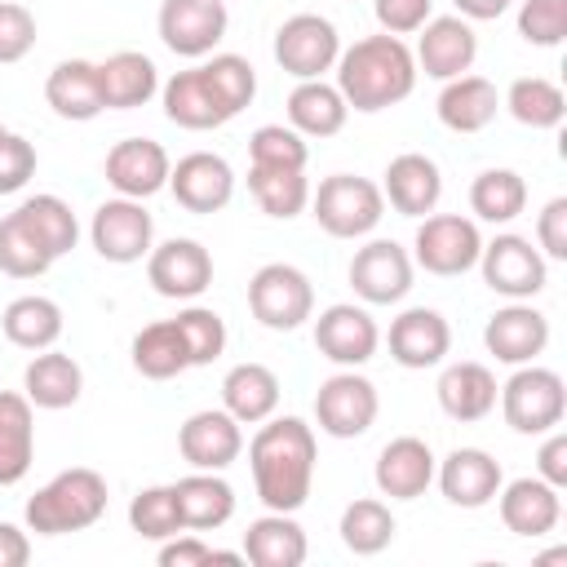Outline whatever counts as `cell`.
Instances as JSON below:
<instances>
[{"label":"cell","instance_id":"obj_58","mask_svg":"<svg viewBox=\"0 0 567 567\" xmlns=\"http://www.w3.org/2000/svg\"><path fill=\"white\" fill-rule=\"evenodd\" d=\"M0 133H4V124H0Z\"/></svg>","mask_w":567,"mask_h":567},{"label":"cell","instance_id":"obj_28","mask_svg":"<svg viewBox=\"0 0 567 567\" xmlns=\"http://www.w3.org/2000/svg\"><path fill=\"white\" fill-rule=\"evenodd\" d=\"M22 394H27L31 408H40V412L75 408L80 394H84V368H80L66 350H58V346L35 350L31 363L22 368Z\"/></svg>","mask_w":567,"mask_h":567},{"label":"cell","instance_id":"obj_50","mask_svg":"<svg viewBox=\"0 0 567 567\" xmlns=\"http://www.w3.org/2000/svg\"><path fill=\"white\" fill-rule=\"evenodd\" d=\"M159 567H204V563H244V549H217L204 540V532H177L168 540H159V554H155Z\"/></svg>","mask_w":567,"mask_h":567},{"label":"cell","instance_id":"obj_44","mask_svg":"<svg viewBox=\"0 0 567 567\" xmlns=\"http://www.w3.org/2000/svg\"><path fill=\"white\" fill-rule=\"evenodd\" d=\"M128 527L142 536V540H168L182 527V509H177V492L173 483H155V487H142L133 501H128Z\"/></svg>","mask_w":567,"mask_h":567},{"label":"cell","instance_id":"obj_37","mask_svg":"<svg viewBox=\"0 0 567 567\" xmlns=\"http://www.w3.org/2000/svg\"><path fill=\"white\" fill-rule=\"evenodd\" d=\"M0 328H4L9 346H18V350H31V354H35V350L58 346V337H62L66 319H62V306H58L53 297L27 292V297H13V301L4 306Z\"/></svg>","mask_w":567,"mask_h":567},{"label":"cell","instance_id":"obj_45","mask_svg":"<svg viewBox=\"0 0 567 567\" xmlns=\"http://www.w3.org/2000/svg\"><path fill=\"white\" fill-rule=\"evenodd\" d=\"M182 341H186V354H190V368H208L213 359L226 354V319L213 310V306H199V301H186L177 315H173Z\"/></svg>","mask_w":567,"mask_h":567},{"label":"cell","instance_id":"obj_43","mask_svg":"<svg viewBox=\"0 0 567 567\" xmlns=\"http://www.w3.org/2000/svg\"><path fill=\"white\" fill-rule=\"evenodd\" d=\"M501 106H505L523 128H558L563 115H567L563 89H558L554 80H545V75H518V80L505 89Z\"/></svg>","mask_w":567,"mask_h":567},{"label":"cell","instance_id":"obj_20","mask_svg":"<svg viewBox=\"0 0 567 567\" xmlns=\"http://www.w3.org/2000/svg\"><path fill=\"white\" fill-rule=\"evenodd\" d=\"M168 190L186 213H221L235 199V168L213 151H190L168 168Z\"/></svg>","mask_w":567,"mask_h":567},{"label":"cell","instance_id":"obj_13","mask_svg":"<svg viewBox=\"0 0 567 567\" xmlns=\"http://www.w3.org/2000/svg\"><path fill=\"white\" fill-rule=\"evenodd\" d=\"M155 27H159V40L168 53L199 62V58L217 53V44L226 40L230 13L221 0H164Z\"/></svg>","mask_w":567,"mask_h":567},{"label":"cell","instance_id":"obj_48","mask_svg":"<svg viewBox=\"0 0 567 567\" xmlns=\"http://www.w3.org/2000/svg\"><path fill=\"white\" fill-rule=\"evenodd\" d=\"M310 146L292 124H261L248 137V164L252 168H306Z\"/></svg>","mask_w":567,"mask_h":567},{"label":"cell","instance_id":"obj_59","mask_svg":"<svg viewBox=\"0 0 567 567\" xmlns=\"http://www.w3.org/2000/svg\"><path fill=\"white\" fill-rule=\"evenodd\" d=\"M221 4H226V0H221Z\"/></svg>","mask_w":567,"mask_h":567},{"label":"cell","instance_id":"obj_29","mask_svg":"<svg viewBox=\"0 0 567 567\" xmlns=\"http://www.w3.org/2000/svg\"><path fill=\"white\" fill-rule=\"evenodd\" d=\"M501 111V93L487 75H456V80H443L439 89V102H434V115L443 128L452 133H483Z\"/></svg>","mask_w":567,"mask_h":567},{"label":"cell","instance_id":"obj_1","mask_svg":"<svg viewBox=\"0 0 567 567\" xmlns=\"http://www.w3.org/2000/svg\"><path fill=\"white\" fill-rule=\"evenodd\" d=\"M315 425L301 416H266L248 443V470H252V492L266 509L297 514L310 501L315 487Z\"/></svg>","mask_w":567,"mask_h":567},{"label":"cell","instance_id":"obj_7","mask_svg":"<svg viewBox=\"0 0 567 567\" xmlns=\"http://www.w3.org/2000/svg\"><path fill=\"white\" fill-rule=\"evenodd\" d=\"M483 252V230L465 213H425L412 239V266L439 279H456L478 266Z\"/></svg>","mask_w":567,"mask_h":567},{"label":"cell","instance_id":"obj_52","mask_svg":"<svg viewBox=\"0 0 567 567\" xmlns=\"http://www.w3.org/2000/svg\"><path fill=\"white\" fill-rule=\"evenodd\" d=\"M35 146L22 137V133H0V195H13L22 190L31 177H35Z\"/></svg>","mask_w":567,"mask_h":567},{"label":"cell","instance_id":"obj_19","mask_svg":"<svg viewBox=\"0 0 567 567\" xmlns=\"http://www.w3.org/2000/svg\"><path fill=\"white\" fill-rule=\"evenodd\" d=\"M434 483L443 492L447 505L456 509H483L496 501L505 474H501V461L483 447H452L439 465H434Z\"/></svg>","mask_w":567,"mask_h":567},{"label":"cell","instance_id":"obj_22","mask_svg":"<svg viewBox=\"0 0 567 567\" xmlns=\"http://www.w3.org/2000/svg\"><path fill=\"white\" fill-rule=\"evenodd\" d=\"M416 71H425L430 80H456L474 66L478 58V35L474 27L461 18V13H447V18H430L421 31H416Z\"/></svg>","mask_w":567,"mask_h":567},{"label":"cell","instance_id":"obj_57","mask_svg":"<svg viewBox=\"0 0 567 567\" xmlns=\"http://www.w3.org/2000/svg\"><path fill=\"white\" fill-rule=\"evenodd\" d=\"M465 22H496L514 0H452Z\"/></svg>","mask_w":567,"mask_h":567},{"label":"cell","instance_id":"obj_26","mask_svg":"<svg viewBox=\"0 0 567 567\" xmlns=\"http://www.w3.org/2000/svg\"><path fill=\"white\" fill-rule=\"evenodd\" d=\"M381 195L394 213L403 217H425L439 208L443 199V173L430 155L421 151H403L385 164V177H381Z\"/></svg>","mask_w":567,"mask_h":567},{"label":"cell","instance_id":"obj_11","mask_svg":"<svg viewBox=\"0 0 567 567\" xmlns=\"http://www.w3.org/2000/svg\"><path fill=\"white\" fill-rule=\"evenodd\" d=\"M270 49L292 80H323L341 58V35L323 13H292L279 22Z\"/></svg>","mask_w":567,"mask_h":567},{"label":"cell","instance_id":"obj_10","mask_svg":"<svg viewBox=\"0 0 567 567\" xmlns=\"http://www.w3.org/2000/svg\"><path fill=\"white\" fill-rule=\"evenodd\" d=\"M89 244L111 266H133L155 248V221L146 213V199H102L89 221Z\"/></svg>","mask_w":567,"mask_h":567},{"label":"cell","instance_id":"obj_21","mask_svg":"<svg viewBox=\"0 0 567 567\" xmlns=\"http://www.w3.org/2000/svg\"><path fill=\"white\" fill-rule=\"evenodd\" d=\"M483 346L496 363H536L549 346V319L532 301H509L483 323Z\"/></svg>","mask_w":567,"mask_h":567},{"label":"cell","instance_id":"obj_46","mask_svg":"<svg viewBox=\"0 0 567 567\" xmlns=\"http://www.w3.org/2000/svg\"><path fill=\"white\" fill-rule=\"evenodd\" d=\"M53 266L49 248L27 230V221L18 213L0 217V275L9 279H40Z\"/></svg>","mask_w":567,"mask_h":567},{"label":"cell","instance_id":"obj_6","mask_svg":"<svg viewBox=\"0 0 567 567\" xmlns=\"http://www.w3.org/2000/svg\"><path fill=\"white\" fill-rule=\"evenodd\" d=\"M501 403V416L514 434H545L554 425H563V412H567V385L554 368H540V363H518L514 377L501 385L496 394Z\"/></svg>","mask_w":567,"mask_h":567},{"label":"cell","instance_id":"obj_35","mask_svg":"<svg viewBox=\"0 0 567 567\" xmlns=\"http://www.w3.org/2000/svg\"><path fill=\"white\" fill-rule=\"evenodd\" d=\"M97 75H102L106 111H133V106H146L159 93V66L137 49L111 53L106 62H97Z\"/></svg>","mask_w":567,"mask_h":567},{"label":"cell","instance_id":"obj_23","mask_svg":"<svg viewBox=\"0 0 567 567\" xmlns=\"http://www.w3.org/2000/svg\"><path fill=\"white\" fill-rule=\"evenodd\" d=\"M496 514L505 523V532L514 536H527V540H540L558 527L563 518V496L558 487H549L540 474H523V478H509L501 483L496 492Z\"/></svg>","mask_w":567,"mask_h":567},{"label":"cell","instance_id":"obj_49","mask_svg":"<svg viewBox=\"0 0 567 567\" xmlns=\"http://www.w3.org/2000/svg\"><path fill=\"white\" fill-rule=\"evenodd\" d=\"M518 35L536 49H558L567 40V0H523Z\"/></svg>","mask_w":567,"mask_h":567},{"label":"cell","instance_id":"obj_33","mask_svg":"<svg viewBox=\"0 0 567 567\" xmlns=\"http://www.w3.org/2000/svg\"><path fill=\"white\" fill-rule=\"evenodd\" d=\"M306 554H310L306 527L292 514L266 509L244 532V563H252V567H301Z\"/></svg>","mask_w":567,"mask_h":567},{"label":"cell","instance_id":"obj_9","mask_svg":"<svg viewBox=\"0 0 567 567\" xmlns=\"http://www.w3.org/2000/svg\"><path fill=\"white\" fill-rule=\"evenodd\" d=\"M377 412H381V394H377V385L359 368H341L328 381H319V390H315V425L328 439H359V434H368Z\"/></svg>","mask_w":567,"mask_h":567},{"label":"cell","instance_id":"obj_36","mask_svg":"<svg viewBox=\"0 0 567 567\" xmlns=\"http://www.w3.org/2000/svg\"><path fill=\"white\" fill-rule=\"evenodd\" d=\"M346 120H350V106L341 89L328 80H297V89L288 93V124L301 137H337Z\"/></svg>","mask_w":567,"mask_h":567},{"label":"cell","instance_id":"obj_54","mask_svg":"<svg viewBox=\"0 0 567 567\" xmlns=\"http://www.w3.org/2000/svg\"><path fill=\"white\" fill-rule=\"evenodd\" d=\"M536 248L545 261H567V195H554L536 213Z\"/></svg>","mask_w":567,"mask_h":567},{"label":"cell","instance_id":"obj_38","mask_svg":"<svg viewBox=\"0 0 567 567\" xmlns=\"http://www.w3.org/2000/svg\"><path fill=\"white\" fill-rule=\"evenodd\" d=\"M128 359H133V368H137L146 381H173V377H182V372L190 368L186 341H182V332H177L173 319L146 323V328L133 337Z\"/></svg>","mask_w":567,"mask_h":567},{"label":"cell","instance_id":"obj_31","mask_svg":"<svg viewBox=\"0 0 567 567\" xmlns=\"http://www.w3.org/2000/svg\"><path fill=\"white\" fill-rule=\"evenodd\" d=\"M173 492L186 532H217L235 518V487L221 478V470H190L173 483Z\"/></svg>","mask_w":567,"mask_h":567},{"label":"cell","instance_id":"obj_40","mask_svg":"<svg viewBox=\"0 0 567 567\" xmlns=\"http://www.w3.org/2000/svg\"><path fill=\"white\" fill-rule=\"evenodd\" d=\"M337 532H341V545H346L350 554L372 558V554L390 549L399 523H394V514H390V505H385L381 496H359V501H350V505L341 509Z\"/></svg>","mask_w":567,"mask_h":567},{"label":"cell","instance_id":"obj_2","mask_svg":"<svg viewBox=\"0 0 567 567\" xmlns=\"http://www.w3.org/2000/svg\"><path fill=\"white\" fill-rule=\"evenodd\" d=\"M337 89L346 97L350 111H363V115H377V111H390L399 106L403 97H412L416 89V58L408 49L403 35H363L354 40L350 49H341L337 58Z\"/></svg>","mask_w":567,"mask_h":567},{"label":"cell","instance_id":"obj_8","mask_svg":"<svg viewBox=\"0 0 567 567\" xmlns=\"http://www.w3.org/2000/svg\"><path fill=\"white\" fill-rule=\"evenodd\" d=\"M478 275L483 284L505 297V301H532L545 279H549V261L540 257V248L527 239V235H496V239H483V252H478Z\"/></svg>","mask_w":567,"mask_h":567},{"label":"cell","instance_id":"obj_42","mask_svg":"<svg viewBox=\"0 0 567 567\" xmlns=\"http://www.w3.org/2000/svg\"><path fill=\"white\" fill-rule=\"evenodd\" d=\"M22 221H27V230L49 248V257L58 261V257H66L75 244H80V221H75V213H71V204L62 199V195H27L18 208H13Z\"/></svg>","mask_w":567,"mask_h":567},{"label":"cell","instance_id":"obj_53","mask_svg":"<svg viewBox=\"0 0 567 567\" xmlns=\"http://www.w3.org/2000/svg\"><path fill=\"white\" fill-rule=\"evenodd\" d=\"M372 13L385 35H416L434 18V0H372Z\"/></svg>","mask_w":567,"mask_h":567},{"label":"cell","instance_id":"obj_17","mask_svg":"<svg viewBox=\"0 0 567 567\" xmlns=\"http://www.w3.org/2000/svg\"><path fill=\"white\" fill-rule=\"evenodd\" d=\"M168 168L173 159L155 137H124L106 151V164H102L111 190L124 199H151L168 190Z\"/></svg>","mask_w":567,"mask_h":567},{"label":"cell","instance_id":"obj_55","mask_svg":"<svg viewBox=\"0 0 567 567\" xmlns=\"http://www.w3.org/2000/svg\"><path fill=\"white\" fill-rule=\"evenodd\" d=\"M536 474L549 483V487H567V434L554 425V430H545V443H540V452H536Z\"/></svg>","mask_w":567,"mask_h":567},{"label":"cell","instance_id":"obj_5","mask_svg":"<svg viewBox=\"0 0 567 567\" xmlns=\"http://www.w3.org/2000/svg\"><path fill=\"white\" fill-rule=\"evenodd\" d=\"M248 310L270 332H297L306 319H315V284L292 261H266L248 279Z\"/></svg>","mask_w":567,"mask_h":567},{"label":"cell","instance_id":"obj_14","mask_svg":"<svg viewBox=\"0 0 567 567\" xmlns=\"http://www.w3.org/2000/svg\"><path fill=\"white\" fill-rule=\"evenodd\" d=\"M146 284L168 301H195L213 284V252L199 239L173 235L146 252Z\"/></svg>","mask_w":567,"mask_h":567},{"label":"cell","instance_id":"obj_47","mask_svg":"<svg viewBox=\"0 0 567 567\" xmlns=\"http://www.w3.org/2000/svg\"><path fill=\"white\" fill-rule=\"evenodd\" d=\"M199 66H204L208 84L217 89V97L226 102L230 115H239L244 106H252V97H257V71H252L248 58H239V53H208Z\"/></svg>","mask_w":567,"mask_h":567},{"label":"cell","instance_id":"obj_39","mask_svg":"<svg viewBox=\"0 0 567 567\" xmlns=\"http://www.w3.org/2000/svg\"><path fill=\"white\" fill-rule=\"evenodd\" d=\"M248 190L257 208L275 221H292L310 208V177L306 168H252L248 164Z\"/></svg>","mask_w":567,"mask_h":567},{"label":"cell","instance_id":"obj_15","mask_svg":"<svg viewBox=\"0 0 567 567\" xmlns=\"http://www.w3.org/2000/svg\"><path fill=\"white\" fill-rule=\"evenodd\" d=\"M381 346V328L368 315V306L354 301H337L328 310H319L315 319V350L337 363V368H363Z\"/></svg>","mask_w":567,"mask_h":567},{"label":"cell","instance_id":"obj_12","mask_svg":"<svg viewBox=\"0 0 567 567\" xmlns=\"http://www.w3.org/2000/svg\"><path fill=\"white\" fill-rule=\"evenodd\" d=\"M412 252L394 239H368L350 257V288L363 306H399L412 292Z\"/></svg>","mask_w":567,"mask_h":567},{"label":"cell","instance_id":"obj_25","mask_svg":"<svg viewBox=\"0 0 567 567\" xmlns=\"http://www.w3.org/2000/svg\"><path fill=\"white\" fill-rule=\"evenodd\" d=\"M159 102H164V115H168L177 128H190V133H208V128H221V124L235 120V115L226 111V102L217 97V89L208 84L204 66L173 71V75L159 84Z\"/></svg>","mask_w":567,"mask_h":567},{"label":"cell","instance_id":"obj_18","mask_svg":"<svg viewBox=\"0 0 567 567\" xmlns=\"http://www.w3.org/2000/svg\"><path fill=\"white\" fill-rule=\"evenodd\" d=\"M177 452L190 470H230L244 452V425L226 408L190 412L177 430Z\"/></svg>","mask_w":567,"mask_h":567},{"label":"cell","instance_id":"obj_16","mask_svg":"<svg viewBox=\"0 0 567 567\" xmlns=\"http://www.w3.org/2000/svg\"><path fill=\"white\" fill-rule=\"evenodd\" d=\"M390 359L408 372H425V368H439L452 350V323L434 310V306H408L390 319Z\"/></svg>","mask_w":567,"mask_h":567},{"label":"cell","instance_id":"obj_3","mask_svg":"<svg viewBox=\"0 0 567 567\" xmlns=\"http://www.w3.org/2000/svg\"><path fill=\"white\" fill-rule=\"evenodd\" d=\"M106 501H111L106 478L89 465H71L53 474L44 487H35L22 518H27V532L35 536H66V532L93 527L106 514Z\"/></svg>","mask_w":567,"mask_h":567},{"label":"cell","instance_id":"obj_34","mask_svg":"<svg viewBox=\"0 0 567 567\" xmlns=\"http://www.w3.org/2000/svg\"><path fill=\"white\" fill-rule=\"evenodd\" d=\"M221 408L239 425H261L266 416L279 412V377L266 363H235L221 377Z\"/></svg>","mask_w":567,"mask_h":567},{"label":"cell","instance_id":"obj_41","mask_svg":"<svg viewBox=\"0 0 567 567\" xmlns=\"http://www.w3.org/2000/svg\"><path fill=\"white\" fill-rule=\"evenodd\" d=\"M527 208V182L514 168H483L470 182V213L492 226H509Z\"/></svg>","mask_w":567,"mask_h":567},{"label":"cell","instance_id":"obj_56","mask_svg":"<svg viewBox=\"0 0 567 567\" xmlns=\"http://www.w3.org/2000/svg\"><path fill=\"white\" fill-rule=\"evenodd\" d=\"M31 563V540L18 523H0V567H27Z\"/></svg>","mask_w":567,"mask_h":567},{"label":"cell","instance_id":"obj_32","mask_svg":"<svg viewBox=\"0 0 567 567\" xmlns=\"http://www.w3.org/2000/svg\"><path fill=\"white\" fill-rule=\"evenodd\" d=\"M35 461V408L22 390H0V487H18Z\"/></svg>","mask_w":567,"mask_h":567},{"label":"cell","instance_id":"obj_30","mask_svg":"<svg viewBox=\"0 0 567 567\" xmlns=\"http://www.w3.org/2000/svg\"><path fill=\"white\" fill-rule=\"evenodd\" d=\"M434 394H439V408H443L452 421L470 425V421H483V416L496 408L501 385H496V377H492L487 363L461 359V363H447V368L439 372Z\"/></svg>","mask_w":567,"mask_h":567},{"label":"cell","instance_id":"obj_27","mask_svg":"<svg viewBox=\"0 0 567 567\" xmlns=\"http://www.w3.org/2000/svg\"><path fill=\"white\" fill-rule=\"evenodd\" d=\"M44 102L53 106L58 120H75V124L97 120L106 111L97 62H89V58H62L49 71V80H44Z\"/></svg>","mask_w":567,"mask_h":567},{"label":"cell","instance_id":"obj_24","mask_svg":"<svg viewBox=\"0 0 567 567\" xmlns=\"http://www.w3.org/2000/svg\"><path fill=\"white\" fill-rule=\"evenodd\" d=\"M434 452L425 439L416 434H399L390 439L381 452H377V465H372V483L381 496L390 501H416L425 496V487L434 483Z\"/></svg>","mask_w":567,"mask_h":567},{"label":"cell","instance_id":"obj_51","mask_svg":"<svg viewBox=\"0 0 567 567\" xmlns=\"http://www.w3.org/2000/svg\"><path fill=\"white\" fill-rule=\"evenodd\" d=\"M35 49V13L18 0H0V66L22 62Z\"/></svg>","mask_w":567,"mask_h":567},{"label":"cell","instance_id":"obj_4","mask_svg":"<svg viewBox=\"0 0 567 567\" xmlns=\"http://www.w3.org/2000/svg\"><path fill=\"white\" fill-rule=\"evenodd\" d=\"M310 217L332 239H363L381 226L385 195L377 182L359 173H332L319 182V190H310Z\"/></svg>","mask_w":567,"mask_h":567}]
</instances>
